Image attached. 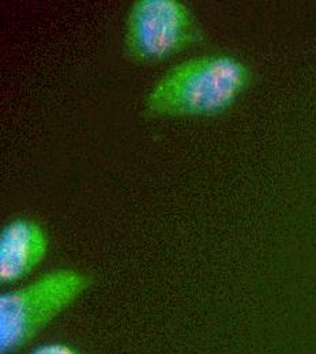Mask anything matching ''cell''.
<instances>
[{
	"label": "cell",
	"instance_id": "3957f363",
	"mask_svg": "<svg viewBox=\"0 0 316 354\" xmlns=\"http://www.w3.org/2000/svg\"><path fill=\"white\" fill-rule=\"evenodd\" d=\"M203 30L180 0H136L129 10L123 48L136 64H153L202 43Z\"/></svg>",
	"mask_w": 316,
	"mask_h": 354
},
{
	"label": "cell",
	"instance_id": "6da1fadb",
	"mask_svg": "<svg viewBox=\"0 0 316 354\" xmlns=\"http://www.w3.org/2000/svg\"><path fill=\"white\" fill-rule=\"evenodd\" d=\"M254 74L237 56L213 53L176 64L145 98L150 116H217L232 108L250 88Z\"/></svg>",
	"mask_w": 316,
	"mask_h": 354
},
{
	"label": "cell",
	"instance_id": "7a4b0ae2",
	"mask_svg": "<svg viewBox=\"0 0 316 354\" xmlns=\"http://www.w3.org/2000/svg\"><path fill=\"white\" fill-rule=\"evenodd\" d=\"M91 278L75 268H59L35 282L1 293L0 349L12 354L26 346L43 328L86 292Z\"/></svg>",
	"mask_w": 316,
	"mask_h": 354
},
{
	"label": "cell",
	"instance_id": "277c9868",
	"mask_svg": "<svg viewBox=\"0 0 316 354\" xmlns=\"http://www.w3.org/2000/svg\"><path fill=\"white\" fill-rule=\"evenodd\" d=\"M49 239L46 229L33 220L7 222L0 233V282L12 285L28 277L46 259Z\"/></svg>",
	"mask_w": 316,
	"mask_h": 354
},
{
	"label": "cell",
	"instance_id": "5b68a950",
	"mask_svg": "<svg viewBox=\"0 0 316 354\" xmlns=\"http://www.w3.org/2000/svg\"><path fill=\"white\" fill-rule=\"evenodd\" d=\"M29 354H80V352L63 342H48L35 348Z\"/></svg>",
	"mask_w": 316,
	"mask_h": 354
}]
</instances>
